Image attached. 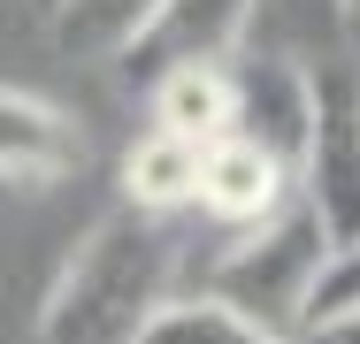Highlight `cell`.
<instances>
[{"label": "cell", "mask_w": 360, "mask_h": 344, "mask_svg": "<svg viewBox=\"0 0 360 344\" xmlns=\"http://www.w3.org/2000/svg\"><path fill=\"white\" fill-rule=\"evenodd\" d=\"M314 69V131H307V161H299V206L322 222L330 253L360 245V92L345 46L322 54Z\"/></svg>", "instance_id": "3"}, {"label": "cell", "mask_w": 360, "mask_h": 344, "mask_svg": "<svg viewBox=\"0 0 360 344\" xmlns=\"http://www.w3.org/2000/svg\"><path fill=\"white\" fill-rule=\"evenodd\" d=\"M291 23V39H314V31H338L345 39V0H261Z\"/></svg>", "instance_id": "13"}, {"label": "cell", "mask_w": 360, "mask_h": 344, "mask_svg": "<svg viewBox=\"0 0 360 344\" xmlns=\"http://www.w3.org/2000/svg\"><path fill=\"white\" fill-rule=\"evenodd\" d=\"M299 199V184H291V168H276L269 153H253L245 138H215L207 153H200V192L192 206L215 222V230H261L269 214H284Z\"/></svg>", "instance_id": "7"}, {"label": "cell", "mask_w": 360, "mask_h": 344, "mask_svg": "<svg viewBox=\"0 0 360 344\" xmlns=\"http://www.w3.org/2000/svg\"><path fill=\"white\" fill-rule=\"evenodd\" d=\"M322 268H330V237H322V222H314L307 206L291 199L284 214H269L261 230H238V237L222 245L200 298H215V306H230V314L261 322L269 337L299 344Z\"/></svg>", "instance_id": "2"}, {"label": "cell", "mask_w": 360, "mask_h": 344, "mask_svg": "<svg viewBox=\"0 0 360 344\" xmlns=\"http://www.w3.org/2000/svg\"><path fill=\"white\" fill-rule=\"evenodd\" d=\"M161 8L169 0H54L46 23L70 62H131V46L153 31Z\"/></svg>", "instance_id": "10"}, {"label": "cell", "mask_w": 360, "mask_h": 344, "mask_svg": "<svg viewBox=\"0 0 360 344\" xmlns=\"http://www.w3.org/2000/svg\"><path fill=\"white\" fill-rule=\"evenodd\" d=\"M345 31H360V0H345Z\"/></svg>", "instance_id": "16"}, {"label": "cell", "mask_w": 360, "mask_h": 344, "mask_svg": "<svg viewBox=\"0 0 360 344\" xmlns=\"http://www.w3.org/2000/svg\"><path fill=\"white\" fill-rule=\"evenodd\" d=\"M338 46H345V69H353V92H360V31H345Z\"/></svg>", "instance_id": "15"}, {"label": "cell", "mask_w": 360, "mask_h": 344, "mask_svg": "<svg viewBox=\"0 0 360 344\" xmlns=\"http://www.w3.org/2000/svg\"><path fill=\"white\" fill-rule=\"evenodd\" d=\"M253 23H261V0H169L153 15V31L131 46V69L161 77V69H184V62H238Z\"/></svg>", "instance_id": "5"}, {"label": "cell", "mask_w": 360, "mask_h": 344, "mask_svg": "<svg viewBox=\"0 0 360 344\" xmlns=\"http://www.w3.org/2000/svg\"><path fill=\"white\" fill-rule=\"evenodd\" d=\"M46 8H54V0H46Z\"/></svg>", "instance_id": "17"}, {"label": "cell", "mask_w": 360, "mask_h": 344, "mask_svg": "<svg viewBox=\"0 0 360 344\" xmlns=\"http://www.w3.org/2000/svg\"><path fill=\"white\" fill-rule=\"evenodd\" d=\"M307 131H314V69L299 54H284V46L238 54L230 62V138H245L253 153H269L299 184Z\"/></svg>", "instance_id": "4"}, {"label": "cell", "mask_w": 360, "mask_h": 344, "mask_svg": "<svg viewBox=\"0 0 360 344\" xmlns=\"http://www.w3.org/2000/svg\"><path fill=\"white\" fill-rule=\"evenodd\" d=\"M338 314H360V245L330 253V268L314 283V306H307V329H314V322H338ZM307 329H299V337H307Z\"/></svg>", "instance_id": "12"}, {"label": "cell", "mask_w": 360, "mask_h": 344, "mask_svg": "<svg viewBox=\"0 0 360 344\" xmlns=\"http://www.w3.org/2000/svg\"><path fill=\"white\" fill-rule=\"evenodd\" d=\"M299 344H360V314H338V322H314Z\"/></svg>", "instance_id": "14"}, {"label": "cell", "mask_w": 360, "mask_h": 344, "mask_svg": "<svg viewBox=\"0 0 360 344\" xmlns=\"http://www.w3.org/2000/svg\"><path fill=\"white\" fill-rule=\"evenodd\" d=\"M200 153L207 145H184V138H169V131H139L131 153H123V199L115 206H131L146 222L184 214L192 192H200Z\"/></svg>", "instance_id": "9"}, {"label": "cell", "mask_w": 360, "mask_h": 344, "mask_svg": "<svg viewBox=\"0 0 360 344\" xmlns=\"http://www.w3.org/2000/svg\"><path fill=\"white\" fill-rule=\"evenodd\" d=\"M84 168V131L54 100L23 92V84H0V184H23V192H46Z\"/></svg>", "instance_id": "6"}, {"label": "cell", "mask_w": 360, "mask_h": 344, "mask_svg": "<svg viewBox=\"0 0 360 344\" xmlns=\"http://www.w3.org/2000/svg\"><path fill=\"white\" fill-rule=\"evenodd\" d=\"M146 131H169L184 145H215L230 138V62H184L146 77Z\"/></svg>", "instance_id": "8"}, {"label": "cell", "mask_w": 360, "mask_h": 344, "mask_svg": "<svg viewBox=\"0 0 360 344\" xmlns=\"http://www.w3.org/2000/svg\"><path fill=\"white\" fill-rule=\"evenodd\" d=\"M139 344H284V337H269L261 322H245V314H230V306L192 291V298H169Z\"/></svg>", "instance_id": "11"}, {"label": "cell", "mask_w": 360, "mask_h": 344, "mask_svg": "<svg viewBox=\"0 0 360 344\" xmlns=\"http://www.w3.org/2000/svg\"><path fill=\"white\" fill-rule=\"evenodd\" d=\"M176 245L161 222L131 206L92 214V230L70 245L62 275L39 298V344H139L153 314L176 298Z\"/></svg>", "instance_id": "1"}]
</instances>
